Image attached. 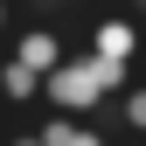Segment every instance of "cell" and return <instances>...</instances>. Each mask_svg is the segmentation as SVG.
I'll return each mask as SVG.
<instances>
[{
	"mask_svg": "<svg viewBox=\"0 0 146 146\" xmlns=\"http://www.w3.org/2000/svg\"><path fill=\"white\" fill-rule=\"evenodd\" d=\"M98 146H111V139H98Z\"/></svg>",
	"mask_w": 146,
	"mask_h": 146,
	"instance_id": "obj_9",
	"label": "cell"
},
{
	"mask_svg": "<svg viewBox=\"0 0 146 146\" xmlns=\"http://www.w3.org/2000/svg\"><path fill=\"white\" fill-rule=\"evenodd\" d=\"M139 14H146V0H132V21H139Z\"/></svg>",
	"mask_w": 146,
	"mask_h": 146,
	"instance_id": "obj_7",
	"label": "cell"
},
{
	"mask_svg": "<svg viewBox=\"0 0 146 146\" xmlns=\"http://www.w3.org/2000/svg\"><path fill=\"white\" fill-rule=\"evenodd\" d=\"M35 139H42V146H98L104 132H98L90 118H70V111H49L42 125H35Z\"/></svg>",
	"mask_w": 146,
	"mask_h": 146,
	"instance_id": "obj_3",
	"label": "cell"
},
{
	"mask_svg": "<svg viewBox=\"0 0 146 146\" xmlns=\"http://www.w3.org/2000/svg\"><path fill=\"white\" fill-rule=\"evenodd\" d=\"M0 98H7V104H35V98H42V77L7 56V63H0Z\"/></svg>",
	"mask_w": 146,
	"mask_h": 146,
	"instance_id": "obj_4",
	"label": "cell"
},
{
	"mask_svg": "<svg viewBox=\"0 0 146 146\" xmlns=\"http://www.w3.org/2000/svg\"><path fill=\"white\" fill-rule=\"evenodd\" d=\"M7 56H14V63H28L35 77H49V70H56V63L70 56V42H63L56 28H42V21H28L21 35H14V49H7Z\"/></svg>",
	"mask_w": 146,
	"mask_h": 146,
	"instance_id": "obj_2",
	"label": "cell"
},
{
	"mask_svg": "<svg viewBox=\"0 0 146 146\" xmlns=\"http://www.w3.org/2000/svg\"><path fill=\"white\" fill-rule=\"evenodd\" d=\"M0 28H7V0H0Z\"/></svg>",
	"mask_w": 146,
	"mask_h": 146,
	"instance_id": "obj_8",
	"label": "cell"
},
{
	"mask_svg": "<svg viewBox=\"0 0 146 146\" xmlns=\"http://www.w3.org/2000/svg\"><path fill=\"white\" fill-rule=\"evenodd\" d=\"M118 125L125 132H146V84H125L118 90Z\"/></svg>",
	"mask_w": 146,
	"mask_h": 146,
	"instance_id": "obj_5",
	"label": "cell"
},
{
	"mask_svg": "<svg viewBox=\"0 0 146 146\" xmlns=\"http://www.w3.org/2000/svg\"><path fill=\"white\" fill-rule=\"evenodd\" d=\"M139 49H146V28L132 21V14L90 21V56H104V63H139Z\"/></svg>",
	"mask_w": 146,
	"mask_h": 146,
	"instance_id": "obj_1",
	"label": "cell"
},
{
	"mask_svg": "<svg viewBox=\"0 0 146 146\" xmlns=\"http://www.w3.org/2000/svg\"><path fill=\"white\" fill-rule=\"evenodd\" d=\"M0 146H42V139H35V132H14V139H0Z\"/></svg>",
	"mask_w": 146,
	"mask_h": 146,
	"instance_id": "obj_6",
	"label": "cell"
}]
</instances>
